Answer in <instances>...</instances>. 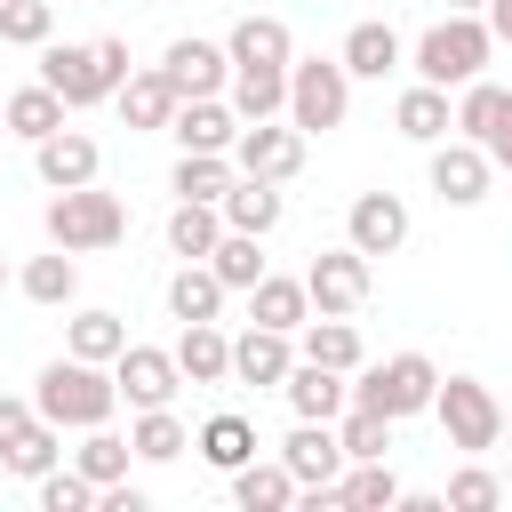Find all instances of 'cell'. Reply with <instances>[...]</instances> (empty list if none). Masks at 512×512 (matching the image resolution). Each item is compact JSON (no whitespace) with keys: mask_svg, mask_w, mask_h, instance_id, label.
Listing matches in <instances>:
<instances>
[{"mask_svg":"<svg viewBox=\"0 0 512 512\" xmlns=\"http://www.w3.org/2000/svg\"><path fill=\"white\" fill-rule=\"evenodd\" d=\"M112 400H120V384L96 376V360H48L40 368V392H32V408L48 424H104Z\"/></svg>","mask_w":512,"mask_h":512,"instance_id":"obj_1","label":"cell"},{"mask_svg":"<svg viewBox=\"0 0 512 512\" xmlns=\"http://www.w3.org/2000/svg\"><path fill=\"white\" fill-rule=\"evenodd\" d=\"M48 232H56V248H112L128 232V208H120V192H96V176L88 184H56Z\"/></svg>","mask_w":512,"mask_h":512,"instance_id":"obj_2","label":"cell"},{"mask_svg":"<svg viewBox=\"0 0 512 512\" xmlns=\"http://www.w3.org/2000/svg\"><path fill=\"white\" fill-rule=\"evenodd\" d=\"M64 104H88V96H104V88H120L128 80V40H72V48H48V72H40Z\"/></svg>","mask_w":512,"mask_h":512,"instance_id":"obj_3","label":"cell"},{"mask_svg":"<svg viewBox=\"0 0 512 512\" xmlns=\"http://www.w3.org/2000/svg\"><path fill=\"white\" fill-rule=\"evenodd\" d=\"M432 392H440L432 360H424V352H392L384 368H368V376L352 384V408H376V416H416V408H432Z\"/></svg>","mask_w":512,"mask_h":512,"instance_id":"obj_4","label":"cell"},{"mask_svg":"<svg viewBox=\"0 0 512 512\" xmlns=\"http://www.w3.org/2000/svg\"><path fill=\"white\" fill-rule=\"evenodd\" d=\"M488 40H496V32H488V24H472V16L456 8L448 24H432V32L416 40V72H424L432 88H448V80H472V72L488 64Z\"/></svg>","mask_w":512,"mask_h":512,"instance_id":"obj_5","label":"cell"},{"mask_svg":"<svg viewBox=\"0 0 512 512\" xmlns=\"http://www.w3.org/2000/svg\"><path fill=\"white\" fill-rule=\"evenodd\" d=\"M432 400H440V424H448V440H456V448H496L504 408H496V392H488L480 376H448Z\"/></svg>","mask_w":512,"mask_h":512,"instance_id":"obj_6","label":"cell"},{"mask_svg":"<svg viewBox=\"0 0 512 512\" xmlns=\"http://www.w3.org/2000/svg\"><path fill=\"white\" fill-rule=\"evenodd\" d=\"M288 112H296V128L312 136V128H336L344 120V64H288Z\"/></svg>","mask_w":512,"mask_h":512,"instance_id":"obj_7","label":"cell"},{"mask_svg":"<svg viewBox=\"0 0 512 512\" xmlns=\"http://www.w3.org/2000/svg\"><path fill=\"white\" fill-rule=\"evenodd\" d=\"M232 152H240L248 176H272V184H280V176L304 168V128H296V120H288V128H280V120H248V128L232 136Z\"/></svg>","mask_w":512,"mask_h":512,"instance_id":"obj_8","label":"cell"},{"mask_svg":"<svg viewBox=\"0 0 512 512\" xmlns=\"http://www.w3.org/2000/svg\"><path fill=\"white\" fill-rule=\"evenodd\" d=\"M456 128L488 152V160H504L512 168V88H464V104H456Z\"/></svg>","mask_w":512,"mask_h":512,"instance_id":"obj_9","label":"cell"},{"mask_svg":"<svg viewBox=\"0 0 512 512\" xmlns=\"http://www.w3.org/2000/svg\"><path fill=\"white\" fill-rule=\"evenodd\" d=\"M176 352H160V344H120V392L136 400V408H168V392H176Z\"/></svg>","mask_w":512,"mask_h":512,"instance_id":"obj_10","label":"cell"},{"mask_svg":"<svg viewBox=\"0 0 512 512\" xmlns=\"http://www.w3.org/2000/svg\"><path fill=\"white\" fill-rule=\"evenodd\" d=\"M288 472H296V488H336V472H344V440L320 424V416H304L296 432H288Z\"/></svg>","mask_w":512,"mask_h":512,"instance_id":"obj_11","label":"cell"},{"mask_svg":"<svg viewBox=\"0 0 512 512\" xmlns=\"http://www.w3.org/2000/svg\"><path fill=\"white\" fill-rule=\"evenodd\" d=\"M304 288H312V304H320V312H352V304L368 296V256H360V248H336V256H312V272H304Z\"/></svg>","mask_w":512,"mask_h":512,"instance_id":"obj_12","label":"cell"},{"mask_svg":"<svg viewBox=\"0 0 512 512\" xmlns=\"http://www.w3.org/2000/svg\"><path fill=\"white\" fill-rule=\"evenodd\" d=\"M400 240H408V208L392 192H360L352 200V248L360 256H392Z\"/></svg>","mask_w":512,"mask_h":512,"instance_id":"obj_13","label":"cell"},{"mask_svg":"<svg viewBox=\"0 0 512 512\" xmlns=\"http://www.w3.org/2000/svg\"><path fill=\"white\" fill-rule=\"evenodd\" d=\"M432 192L456 200V208L480 200V192H488V152H480V144H440V152H432Z\"/></svg>","mask_w":512,"mask_h":512,"instance_id":"obj_14","label":"cell"},{"mask_svg":"<svg viewBox=\"0 0 512 512\" xmlns=\"http://www.w3.org/2000/svg\"><path fill=\"white\" fill-rule=\"evenodd\" d=\"M160 72L176 80V96H216V80H224V48H216V40H176V48L160 56Z\"/></svg>","mask_w":512,"mask_h":512,"instance_id":"obj_15","label":"cell"},{"mask_svg":"<svg viewBox=\"0 0 512 512\" xmlns=\"http://www.w3.org/2000/svg\"><path fill=\"white\" fill-rule=\"evenodd\" d=\"M176 104H184V96H176L168 72H128V80H120V112H128V128H168Z\"/></svg>","mask_w":512,"mask_h":512,"instance_id":"obj_16","label":"cell"},{"mask_svg":"<svg viewBox=\"0 0 512 512\" xmlns=\"http://www.w3.org/2000/svg\"><path fill=\"white\" fill-rule=\"evenodd\" d=\"M168 128H176V136H184V152H224V144H232V136H240V128H232V112H224V104H216V96H184V104H176V120H168Z\"/></svg>","mask_w":512,"mask_h":512,"instance_id":"obj_17","label":"cell"},{"mask_svg":"<svg viewBox=\"0 0 512 512\" xmlns=\"http://www.w3.org/2000/svg\"><path fill=\"white\" fill-rule=\"evenodd\" d=\"M40 176H48V184H88V176H96V136L48 128V136H40Z\"/></svg>","mask_w":512,"mask_h":512,"instance_id":"obj_18","label":"cell"},{"mask_svg":"<svg viewBox=\"0 0 512 512\" xmlns=\"http://www.w3.org/2000/svg\"><path fill=\"white\" fill-rule=\"evenodd\" d=\"M232 368H240L248 384H280V376L296 368V360H288V328H264V320H256V328L232 344Z\"/></svg>","mask_w":512,"mask_h":512,"instance_id":"obj_19","label":"cell"},{"mask_svg":"<svg viewBox=\"0 0 512 512\" xmlns=\"http://www.w3.org/2000/svg\"><path fill=\"white\" fill-rule=\"evenodd\" d=\"M280 384H288V408H296V416H320V424H328V416L344 408V368H320V360H304V368H288Z\"/></svg>","mask_w":512,"mask_h":512,"instance_id":"obj_20","label":"cell"},{"mask_svg":"<svg viewBox=\"0 0 512 512\" xmlns=\"http://www.w3.org/2000/svg\"><path fill=\"white\" fill-rule=\"evenodd\" d=\"M392 64H400V32H392V24H376V16H368V24H352V32H344V72L384 80Z\"/></svg>","mask_w":512,"mask_h":512,"instance_id":"obj_21","label":"cell"},{"mask_svg":"<svg viewBox=\"0 0 512 512\" xmlns=\"http://www.w3.org/2000/svg\"><path fill=\"white\" fill-rule=\"evenodd\" d=\"M0 120H8L16 136H32V144H40L48 128H64V96H56L48 80H40V88H16V96H0Z\"/></svg>","mask_w":512,"mask_h":512,"instance_id":"obj_22","label":"cell"},{"mask_svg":"<svg viewBox=\"0 0 512 512\" xmlns=\"http://www.w3.org/2000/svg\"><path fill=\"white\" fill-rule=\"evenodd\" d=\"M224 224H232V232H272V224H280V192H272V176L224 184Z\"/></svg>","mask_w":512,"mask_h":512,"instance_id":"obj_23","label":"cell"},{"mask_svg":"<svg viewBox=\"0 0 512 512\" xmlns=\"http://www.w3.org/2000/svg\"><path fill=\"white\" fill-rule=\"evenodd\" d=\"M216 240H224V216H216V200H184V208L168 216V248H176L184 264H200Z\"/></svg>","mask_w":512,"mask_h":512,"instance_id":"obj_24","label":"cell"},{"mask_svg":"<svg viewBox=\"0 0 512 512\" xmlns=\"http://www.w3.org/2000/svg\"><path fill=\"white\" fill-rule=\"evenodd\" d=\"M176 368H184L192 384H216V376L232 368V344L216 336V320H184V344H176Z\"/></svg>","mask_w":512,"mask_h":512,"instance_id":"obj_25","label":"cell"},{"mask_svg":"<svg viewBox=\"0 0 512 512\" xmlns=\"http://www.w3.org/2000/svg\"><path fill=\"white\" fill-rule=\"evenodd\" d=\"M200 456H208V464H224V472H240V464L256 456V424H248V416H232V408H224V416H208V424H200Z\"/></svg>","mask_w":512,"mask_h":512,"instance_id":"obj_26","label":"cell"},{"mask_svg":"<svg viewBox=\"0 0 512 512\" xmlns=\"http://www.w3.org/2000/svg\"><path fill=\"white\" fill-rule=\"evenodd\" d=\"M232 64H288V24L280 16H240L232 24Z\"/></svg>","mask_w":512,"mask_h":512,"instance_id":"obj_27","label":"cell"},{"mask_svg":"<svg viewBox=\"0 0 512 512\" xmlns=\"http://www.w3.org/2000/svg\"><path fill=\"white\" fill-rule=\"evenodd\" d=\"M232 96H240V112H248V120H272V112L288 104V64H240Z\"/></svg>","mask_w":512,"mask_h":512,"instance_id":"obj_28","label":"cell"},{"mask_svg":"<svg viewBox=\"0 0 512 512\" xmlns=\"http://www.w3.org/2000/svg\"><path fill=\"white\" fill-rule=\"evenodd\" d=\"M392 120H400V136H448V88H432V80H416L400 104H392Z\"/></svg>","mask_w":512,"mask_h":512,"instance_id":"obj_29","label":"cell"},{"mask_svg":"<svg viewBox=\"0 0 512 512\" xmlns=\"http://www.w3.org/2000/svg\"><path fill=\"white\" fill-rule=\"evenodd\" d=\"M216 304H224V280H216L208 264H184V272L168 280V312H176V320H216Z\"/></svg>","mask_w":512,"mask_h":512,"instance_id":"obj_30","label":"cell"},{"mask_svg":"<svg viewBox=\"0 0 512 512\" xmlns=\"http://www.w3.org/2000/svg\"><path fill=\"white\" fill-rule=\"evenodd\" d=\"M232 496H240L248 512H280V504L296 496V472H288V464H256V456H248V464H240V480H232Z\"/></svg>","mask_w":512,"mask_h":512,"instance_id":"obj_31","label":"cell"},{"mask_svg":"<svg viewBox=\"0 0 512 512\" xmlns=\"http://www.w3.org/2000/svg\"><path fill=\"white\" fill-rule=\"evenodd\" d=\"M208 272H216L224 288H256V280H264V256H256V232H224V240L208 248Z\"/></svg>","mask_w":512,"mask_h":512,"instance_id":"obj_32","label":"cell"},{"mask_svg":"<svg viewBox=\"0 0 512 512\" xmlns=\"http://www.w3.org/2000/svg\"><path fill=\"white\" fill-rule=\"evenodd\" d=\"M304 304H312V288H304V280H280V272H264V280H256V320H264V328H296V320H304Z\"/></svg>","mask_w":512,"mask_h":512,"instance_id":"obj_33","label":"cell"},{"mask_svg":"<svg viewBox=\"0 0 512 512\" xmlns=\"http://www.w3.org/2000/svg\"><path fill=\"white\" fill-rule=\"evenodd\" d=\"M392 496H400V480L384 472V456H368L352 480H336V488H328V504H352V512H376V504H392Z\"/></svg>","mask_w":512,"mask_h":512,"instance_id":"obj_34","label":"cell"},{"mask_svg":"<svg viewBox=\"0 0 512 512\" xmlns=\"http://www.w3.org/2000/svg\"><path fill=\"white\" fill-rule=\"evenodd\" d=\"M224 184H232V160L224 152H184L176 160V192L184 200H224Z\"/></svg>","mask_w":512,"mask_h":512,"instance_id":"obj_35","label":"cell"},{"mask_svg":"<svg viewBox=\"0 0 512 512\" xmlns=\"http://www.w3.org/2000/svg\"><path fill=\"white\" fill-rule=\"evenodd\" d=\"M120 344H128L120 312H80L72 320V360H120Z\"/></svg>","mask_w":512,"mask_h":512,"instance_id":"obj_36","label":"cell"},{"mask_svg":"<svg viewBox=\"0 0 512 512\" xmlns=\"http://www.w3.org/2000/svg\"><path fill=\"white\" fill-rule=\"evenodd\" d=\"M304 360H320V368H352V360H360V336H352V320L320 312V320H312V336H304Z\"/></svg>","mask_w":512,"mask_h":512,"instance_id":"obj_37","label":"cell"},{"mask_svg":"<svg viewBox=\"0 0 512 512\" xmlns=\"http://www.w3.org/2000/svg\"><path fill=\"white\" fill-rule=\"evenodd\" d=\"M0 464H8V472H48V464H56V424H48V416H32V424L0 448Z\"/></svg>","mask_w":512,"mask_h":512,"instance_id":"obj_38","label":"cell"},{"mask_svg":"<svg viewBox=\"0 0 512 512\" xmlns=\"http://www.w3.org/2000/svg\"><path fill=\"white\" fill-rule=\"evenodd\" d=\"M72 288H80L72 256H32V264H24V296H32V304H64Z\"/></svg>","mask_w":512,"mask_h":512,"instance_id":"obj_39","label":"cell"},{"mask_svg":"<svg viewBox=\"0 0 512 512\" xmlns=\"http://www.w3.org/2000/svg\"><path fill=\"white\" fill-rule=\"evenodd\" d=\"M336 440H344V456H360V464H368V456H384V448H392V416H376V408H352Z\"/></svg>","mask_w":512,"mask_h":512,"instance_id":"obj_40","label":"cell"},{"mask_svg":"<svg viewBox=\"0 0 512 512\" xmlns=\"http://www.w3.org/2000/svg\"><path fill=\"white\" fill-rule=\"evenodd\" d=\"M48 24H56V0H0V40H48Z\"/></svg>","mask_w":512,"mask_h":512,"instance_id":"obj_41","label":"cell"},{"mask_svg":"<svg viewBox=\"0 0 512 512\" xmlns=\"http://www.w3.org/2000/svg\"><path fill=\"white\" fill-rule=\"evenodd\" d=\"M128 448H136V456H176V448H184V424H176L168 408H144L136 432H128Z\"/></svg>","mask_w":512,"mask_h":512,"instance_id":"obj_42","label":"cell"},{"mask_svg":"<svg viewBox=\"0 0 512 512\" xmlns=\"http://www.w3.org/2000/svg\"><path fill=\"white\" fill-rule=\"evenodd\" d=\"M80 472H88L96 488H104V480H120V472H128V440H112V432H88V440H80Z\"/></svg>","mask_w":512,"mask_h":512,"instance_id":"obj_43","label":"cell"},{"mask_svg":"<svg viewBox=\"0 0 512 512\" xmlns=\"http://www.w3.org/2000/svg\"><path fill=\"white\" fill-rule=\"evenodd\" d=\"M88 496H96L88 472H40V504H48V512H80Z\"/></svg>","mask_w":512,"mask_h":512,"instance_id":"obj_44","label":"cell"},{"mask_svg":"<svg viewBox=\"0 0 512 512\" xmlns=\"http://www.w3.org/2000/svg\"><path fill=\"white\" fill-rule=\"evenodd\" d=\"M496 496H504V488H496L488 472H456V480H448V504H456V512H488Z\"/></svg>","mask_w":512,"mask_h":512,"instance_id":"obj_45","label":"cell"},{"mask_svg":"<svg viewBox=\"0 0 512 512\" xmlns=\"http://www.w3.org/2000/svg\"><path fill=\"white\" fill-rule=\"evenodd\" d=\"M32 416H40L32 400H8V392H0V448H8V440H16V432H24Z\"/></svg>","mask_w":512,"mask_h":512,"instance_id":"obj_46","label":"cell"},{"mask_svg":"<svg viewBox=\"0 0 512 512\" xmlns=\"http://www.w3.org/2000/svg\"><path fill=\"white\" fill-rule=\"evenodd\" d=\"M104 504H112V512H144V496H136V488H120V480H104Z\"/></svg>","mask_w":512,"mask_h":512,"instance_id":"obj_47","label":"cell"},{"mask_svg":"<svg viewBox=\"0 0 512 512\" xmlns=\"http://www.w3.org/2000/svg\"><path fill=\"white\" fill-rule=\"evenodd\" d=\"M488 8H496V16H488V32H496V40H512V0H488Z\"/></svg>","mask_w":512,"mask_h":512,"instance_id":"obj_48","label":"cell"},{"mask_svg":"<svg viewBox=\"0 0 512 512\" xmlns=\"http://www.w3.org/2000/svg\"><path fill=\"white\" fill-rule=\"evenodd\" d=\"M448 8H480V0H448Z\"/></svg>","mask_w":512,"mask_h":512,"instance_id":"obj_49","label":"cell"},{"mask_svg":"<svg viewBox=\"0 0 512 512\" xmlns=\"http://www.w3.org/2000/svg\"><path fill=\"white\" fill-rule=\"evenodd\" d=\"M504 432H512V408H504Z\"/></svg>","mask_w":512,"mask_h":512,"instance_id":"obj_50","label":"cell"},{"mask_svg":"<svg viewBox=\"0 0 512 512\" xmlns=\"http://www.w3.org/2000/svg\"><path fill=\"white\" fill-rule=\"evenodd\" d=\"M0 280H8V264H0Z\"/></svg>","mask_w":512,"mask_h":512,"instance_id":"obj_51","label":"cell"}]
</instances>
